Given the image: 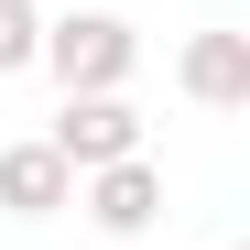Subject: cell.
<instances>
[{"label":"cell","mask_w":250,"mask_h":250,"mask_svg":"<svg viewBox=\"0 0 250 250\" xmlns=\"http://www.w3.org/2000/svg\"><path fill=\"white\" fill-rule=\"evenodd\" d=\"M33 65H55L65 98H120V87H131V65H142V33L120 22V11H65V22H44Z\"/></svg>","instance_id":"6da1fadb"},{"label":"cell","mask_w":250,"mask_h":250,"mask_svg":"<svg viewBox=\"0 0 250 250\" xmlns=\"http://www.w3.org/2000/svg\"><path fill=\"white\" fill-rule=\"evenodd\" d=\"M76 207V174L55 163V142H0V218H55Z\"/></svg>","instance_id":"3957f363"},{"label":"cell","mask_w":250,"mask_h":250,"mask_svg":"<svg viewBox=\"0 0 250 250\" xmlns=\"http://www.w3.org/2000/svg\"><path fill=\"white\" fill-rule=\"evenodd\" d=\"M44 142H55L65 174H98V163H131L142 152V120H131V98H65Z\"/></svg>","instance_id":"7a4b0ae2"},{"label":"cell","mask_w":250,"mask_h":250,"mask_svg":"<svg viewBox=\"0 0 250 250\" xmlns=\"http://www.w3.org/2000/svg\"><path fill=\"white\" fill-rule=\"evenodd\" d=\"M87 218H98L109 239H142V229L163 218V174H152L142 152H131V163H98V174H87Z\"/></svg>","instance_id":"277c9868"},{"label":"cell","mask_w":250,"mask_h":250,"mask_svg":"<svg viewBox=\"0 0 250 250\" xmlns=\"http://www.w3.org/2000/svg\"><path fill=\"white\" fill-rule=\"evenodd\" d=\"M33 44H44V11H33V0H0V76H22Z\"/></svg>","instance_id":"8992f818"},{"label":"cell","mask_w":250,"mask_h":250,"mask_svg":"<svg viewBox=\"0 0 250 250\" xmlns=\"http://www.w3.org/2000/svg\"><path fill=\"white\" fill-rule=\"evenodd\" d=\"M174 76H185L196 109H250V33H196Z\"/></svg>","instance_id":"5b68a950"}]
</instances>
